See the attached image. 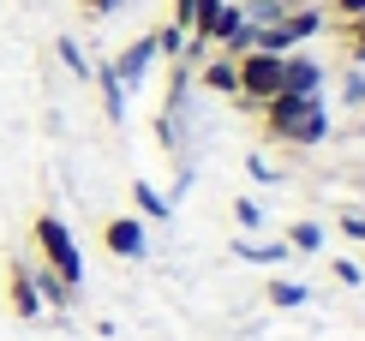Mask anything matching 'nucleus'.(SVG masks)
Wrapping results in <instances>:
<instances>
[{
    "label": "nucleus",
    "mask_w": 365,
    "mask_h": 341,
    "mask_svg": "<svg viewBox=\"0 0 365 341\" xmlns=\"http://www.w3.org/2000/svg\"><path fill=\"white\" fill-rule=\"evenodd\" d=\"M324 78H329V72L324 66H317V60L312 54H282V90H287V96H324Z\"/></svg>",
    "instance_id": "39448f33"
},
{
    "label": "nucleus",
    "mask_w": 365,
    "mask_h": 341,
    "mask_svg": "<svg viewBox=\"0 0 365 341\" xmlns=\"http://www.w3.org/2000/svg\"><path fill=\"white\" fill-rule=\"evenodd\" d=\"M257 132L269 144H294V150H317L329 138V114H324V96H287L276 90L264 108H257Z\"/></svg>",
    "instance_id": "f257e3e1"
},
{
    "label": "nucleus",
    "mask_w": 365,
    "mask_h": 341,
    "mask_svg": "<svg viewBox=\"0 0 365 341\" xmlns=\"http://www.w3.org/2000/svg\"><path fill=\"white\" fill-rule=\"evenodd\" d=\"M30 282H36V300H42V305H72V300H78V293H72L66 282H60V275L48 270V263H42V270H30Z\"/></svg>",
    "instance_id": "ddd939ff"
},
{
    "label": "nucleus",
    "mask_w": 365,
    "mask_h": 341,
    "mask_svg": "<svg viewBox=\"0 0 365 341\" xmlns=\"http://www.w3.org/2000/svg\"><path fill=\"white\" fill-rule=\"evenodd\" d=\"M78 6L90 12V19H108V12H120V0H78Z\"/></svg>",
    "instance_id": "393cba45"
},
{
    "label": "nucleus",
    "mask_w": 365,
    "mask_h": 341,
    "mask_svg": "<svg viewBox=\"0 0 365 341\" xmlns=\"http://www.w3.org/2000/svg\"><path fill=\"white\" fill-rule=\"evenodd\" d=\"M102 245H108L120 263L150 258V234H144V222H138V215H108V222H102Z\"/></svg>",
    "instance_id": "20e7f679"
},
{
    "label": "nucleus",
    "mask_w": 365,
    "mask_h": 341,
    "mask_svg": "<svg viewBox=\"0 0 365 341\" xmlns=\"http://www.w3.org/2000/svg\"><path fill=\"white\" fill-rule=\"evenodd\" d=\"M234 222L246 228V234H257V228H264V204H257V198H234Z\"/></svg>",
    "instance_id": "a211bd4d"
},
{
    "label": "nucleus",
    "mask_w": 365,
    "mask_h": 341,
    "mask_svg": "<svg viewBox=\"0 0 365 341\" xmlns=\"http://www.w3.org/2000/svg\"><path fill=\"white\" fill-rule=\"evenodd\" d=\"M6 305H12V317H42V300H36V282H30V263L19 258V263H12V270H6Z\"/></svg>",
    "instance_id": "0eeeda50"
},
{
    "label": "nucleus",
    "mask_w": 365,
    "mask_h": 341,
    "mask_svg": "<svg viewBox=\"0 0 365 341\" xmlns=\"http://www.w3.org/2000/svg\"><path fill=\"white\" fill-rule=\"evenodd\" d=\"M132 204H138L144 222H168V215H174V204H168V198H162L150 180H132Z\"/></svg>",
    "instance_id": "f8f14e48"
},
{
    "label": "nucleus",
    "mask_w": 365,
    "mask_h": 341,
    "mask_svg": "<svg viewBox=\"0 0 365 341\" xmlns=\"http://www.w3.org/2000/svg\"><path fill=\"white\" fill-rule=\"evenodd\" d=\"M192 12H197V0H174V12H168V24H180L192 36Z\"/></svg>",
    "instance_id": "4be33fe9"
},
{
    "label": "nucleus",
    "mask_w": 365,
    "mask_h": 341,
    "mask_svg": "<svg viewBox=\"0 0 365 341\" xmlns=\"http://www.w3.org/2000/svg\"><path fill=\"white\" fill-rule=\"evenodd\" d=\"M329 19H359V12H365V0H329Z\"/></svg>",
    "instance_id": "b1692460"
},
{
    "label": "nucleus",
    "mask_w": 365,
    "mask_h": 341,
    "mask_svg": "<svg viewBox=\"0 0 365 341\" xmlns=\"http://www.w3.org/2000/svg\"><path fill=\"white\" fill-rule=\"evenodd\" d=\"M246 174H252L257 185H276V168H269L264 156H246Z\"/></svg>",
    "instance_id": "5701e85b"
},
{
    "label": "nucleus",
    "mask_w": 365,
    "mask_h": 341,
    "mask_svg": "<svg viewBox=\"0 0 365 341\" xmlns=\"http://www.w3.org/2000/svg\"><path fill=\"white\" fill-rule=\"evenodd\" d=\"M329 270H336V282H341V287H359V282H365L354 258H336V263H329Z\"/></svg>",
    "instance_id": "412c9836"
},
{
    "label": "nucleus",
    "mask_w": 365,
    "mask_h": 341,
    "mask_svg": "<svg viewBox=\"0 0 365 341\" xmlns=\"http://www.w3.org/2000/svg\"><path fill=\"white\" fill-rule=\"evenodd\" d=\"M54 54H60V66H66L72 78H90V54H84L72 36H54Z\"/></svg>",
    "instance_id": "dca6fc26"
},
{
    "label": "nucleus",
    "mask_w": 365,
    "mask_h": 341,
    "mask_svg": "<svg viewBox=\"0 0 365 341\" xmlns=\"http://www.w3.org/2000/svg\"><path fill=\"white\" fill-rule=\"evenodd\" d=\"M30 234H36V252H42V263H48L60 282L78 293V287H84V252H78V240L66 234V222H60L54 210H42L36 222H30Z\"/></svg>",
    "instance_id": "f03ea898"
},
{
    "label": "nucleus",
    "mask_w": 365,
    "mask_h": 341,
    "mask_svg": "<svg viewBox=\"0 0 365 341\" xmlns=\"http://www.w3.org/2000/svg\"><path fill=\"white\" fill-rule=\"evenodd\" d=\"M341 102H347V108H365V72H359V66L341 78Z\"/></svg>",
    "instance_id": "6ab92c4d"
},
{
    "label": "nucleus",
    "mask_w": 365,
    "mask_h": 341,
    "mask_svg": "<svg viewBox=\"0 0 365 341\" xmlns=\"http://www.w3.org/2000/svg\"><path fill=\"white\" fill-rule=\"evenodd\" d=\"M341 234L354 245H365V210H341Z\"/></svg>",
    "instance_id": "aec40b11"
},
{
    "label": "nucleus",
    "mask_w": 365,
    "mask_h": 341,
    "mask_svg": "<svg viewBox=\"0 0 365 341\" xmlns=\"http://www.w3.org/2000/svg\"><path fill=\"white\" fill-rule=\"evenodd\" d=\"M197 84H204L210 96H240V66H234L227 54H216V60L197 66Z\"/></svg>",
    "instance_id": "6e6552de"
},
{
    "label": "nucleus",
    "mask_w": 365,
    "mask_h": 341,
    "mask_svg": "<svg viewBox=\"0 0 365 341\" xmlns=\"http://www.w3.org/2000/svg\"><path fill=\"white\" fill-rule=\"evenodd\" d=\"M234 258H246V263H264V270H276V263H287L294 252H287V240H234Z\"/></svg>",
    "instance_id": "1a4fd4ad"
},
{
    "label": "nucleus",
    "mask_w": 365,
    "mask_h": 341,
    "mask_svg": "<svg viewBox=\"0 0 365 341\" xmlns=\"http://www.w3.org/2000/svg\"><path fill=\"white\" fill-rule=\"evenodd\" d=\"M287 252H324V222H294L287 228Z\"/></svg>",
    "instance_id": "4468645a"
},
{
    "label": "nucleus",
    "mask_w": 365,
    "mask_h": 341,
    "mask_svg": "<svg viewBox=\"0 0 365 341\" xmlns=\"http://www.w3.org/2000/svg\"><path fill=\"white\" fill-rule=\"evenodd\" d=\"M341 49H347L354 66H365V12L359 19H341Z\"/></svg>",
    "instance_id": "f3484780"
},
{
    "label": "nucleus",
    "mask_w": 365,
    "mask_h": 341,
    "mask_svg": "<svg viewBox=\"0 0 365 341\" xmlns=\"http://www.w3.org/2000/svg\"><path fill=\"white\" fill-rule=\"evenodd\" d=\"M150 36H156V60H186V30L180 24H156Z\"/></svg>",
    "instance_id": "2eb2a0df"
},
{
    "label": "nucleus",
    "mask_w": 365,
    "mask_h": 341,
    "mask_svg": "<svg viewBox=\"0 0 365 341\" xmlns=\"http://www.w3.org/2000/svg\"><path fill=\"white\" fill-rule=\"evenodd\" d=\"M108 66H114V78L126 84V90H132V84H144V72L156 66V36L144 30V36H138V42H126V49H120Z\"/></svg>",
    "instance_id": "423d86ee"
},
{
    "label": "nucleus",
    "mask_w": 365,
    "mask_h": 341,
    "mask_svg": "<svg viewBox=\"0 0 365 341\" xmlns=\"http://www.w3.org/2000/svg\"><path fill=\"white\" fill-rule=\"evenodd\" d=\"M234 66H240V96H234V102L246 108V114H257V108H264V102L282 90V54L252 49V54H240Z\"/></svg>",
    "instance_id": "7ed1b4c3"
},
{
    "label": "nucleus",
    "mask_w": 365,
    "mask_h": 341,
    "mask_svg": "<svg viewBox=\"0 0 365 341\" xmlns=\"http://www.w3.org/2000/svg\"><path fill=\"white\" fill-rule=\"evenodd\" d=\"M264 300L276 305V312H299V305L312 300V287H306V282H287V275H269V287H264Z\"/></svg>",
    "instance_id": "9b49d317"
},
{
    "label": "nucleus",
    "mask_w": 365,
    "mask_h": 341,
    "mask_svg": "<svg viewBox=\"0 0 365 341\" xmlns=\"http://www.w3.org/2000/svg\"><path fill=\"white\" fill-rule=\"evenodd\" d=\"M90 78H96V90H102V114L120 120V114H126V84L114 78V66L102 60V66H90Z\"/></svg>",
    "instance_id": "9d476101"
}]
</instances>
